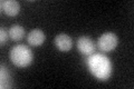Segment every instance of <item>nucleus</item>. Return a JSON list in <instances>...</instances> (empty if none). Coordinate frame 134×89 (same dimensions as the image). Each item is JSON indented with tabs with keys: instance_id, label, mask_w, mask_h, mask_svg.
Instances as JSON below:
<instances>
[{
	"instance_id": "f257e3e1",
	"label": "nucleus",
	"mask_w": 134,
	"mask_h": 89,
	"mask_svg": "<svg viewBox=\"0 0 134 89\" xmlns=\"http://www.w3.org/2000/svg\"><path fill=\"white\" fill-rule=\"evenodd\" d=\"M87 68L98 80H107L112 75V62L102 54H92L86 60Z\"/></svg>"
},
{
	"instance_id": "f03ea898",
	"label": "nucleus",
	"mask_w": 134,
	"mask_h": 89,
	"mask_svg": "<svg viewBox=\"0 0 134 89\" xmlns=\"http://www.w3.org/2000/svg\"><path fill=\"white\" fill-rule=\"evenodd\" d=\"M10 59L17 67H27L34 60V54L27 46L17 45L10 50Z\"/></svg>"
},
{
	"instance_id": "7ed1b4c3",
	"label": "nucleus",
	"mask_w": 134,
	"mask_h": 89,
	"mask_svg": "<svg viewBox=\"0 0 134 89\" xmlns=\"http://www.w3.org/2000/svg\"><path fill=\"white\" fill-rule=\"evenodd\" d=\"M117 42H119V39L114 32H105L98 38L97 45L102 51L108 52L116 48Z\"/></svg>"
},
{
	"instance_id": "20e7f679",
	"label": "nucleus",
	"mask_w": 134,
	"mask_h": 89,
	"mask_svg": "<svg viewBox=\"0 0 134 89\" xmlns=\"http://www.w3.org/2000/svg\"><path fill=\"white\" fill-rule=\"evenodd\" d=\"M0 6H1V11L9 17H15L19 14L20 6L19 2L16 0H2L0 2Z\"/></svg>"
},
{
	"instance_id": "39448f33",
	"label": "nucleus",
	"mask_w": 134,
	"mask_h": 89,
	"mask_svg": "<svg viewBox=\"0 0 134 89\" xmlns=\"http://www.w3.org/2000/svg\"><path fill=\"white\" fill-rule=\"evenodd\" d=\"M77 48L82 54L92 55V54H94L95 45H94V41L90 37L83 36L77 39Z\"/></svg>"
},
{
	"instance_id": "423d86ee",
	"label": "nucleus",
	"mask_w": 134,
	"mask_h": 89,
	"mask_svg": "<svg viewBox=\"0 0 134 89\" xmlns=\"http://www.w3.org/2000/svg\"><path fill=\"white\" fill-rule=\"evenodd\" d=\"M55 45L60 51H68V50L72 49L73 41H72V38L68 35H66V33H59L55 38Z\"/></svg>"
},
{
	"instance_id": "0eeeda50",
	"label": "nucleus",
	"mask_w": 134,
	"mask_h": 89,
	"mask_svg": "<svg viewBox=\"0 0 134 89\" xmlns=\"http://www.w3.org/2000/svg\"><path fill=\"white\" fill-rule=\"evenodd\" d=\"M46 39L45 33L43 30L40 29H34L30 32L28 33L27 40L29 42V45L34 46V47H38V46H41L44 44V41Z\"/></svg>"
},
{
	"instance_id": "6e6552de",
	"label": "nucleus",
	"mask_w": 134,
	"mask_h": 89,
	"mask_svg": "<svg viewBox=\"0 0 134 89\" xmlns=\"http://www.w3.org/2000/svg\"><path fill=\"white\" fill-rule=\"evenodd\" d=\"M8 35H9V37L12 40L18 41L20 39H23V37L25 35V29L21 26H19V25H14V26L10 27Z\"/></svg>"
},
{
	"instance_id": "1a4fd4ad",
	"label": "nucleus",
	"mask_w": 134,
	"mask_h": 89,
	"mask_svg": "<svg viewBox=\"0 0 134 89\" xmlns=\"http://www.w3.org/2000/svg\"><path fill=\"white\" fill-rule=\"evenodd\" d=\"M10 76L8 74V71L6 68L1 67V84H0V87L1 88H8L10 87Z\"/></svg>"
},
{
	"instance_id": "9d476101",
	"label": "nucleus",
	"mask_w": 134,
	"mask_h": 89,
	"mask_svg": "<svg viewBox=\"0 0 134 89\" xmlns=\"http://www.w3.org/2000/svg\"><path fill=\"white\" fill-rule=\"evenodd\" d=\"M0 42H1V45H3L5 42L7 41V39H8V33H7V31L5 30V28L3 27H1V29H0Z\"/></svg>"
}]
</instances>
